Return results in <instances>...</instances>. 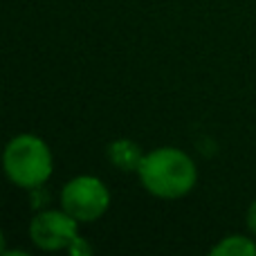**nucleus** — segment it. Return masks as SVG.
Returning <instances> with one entry per match:
<instances>
[{
	"label": "nucleus",
	"instance_id": "1",
	"mask_svg": "<svg viewBox=\"0 0 256 256\" xmlns=\"http://www.w3.org/2000/svg\"><path fill=\"white\" fill-rule=\"evenodd\" d=\"M137 171L146 189L160 198H180L196 184L194 162L176 148H158L144 155Z\"/></svg>",
	"mask_w": 256,
	"mask_h": 256
},
{
	"label": "nucleus",
	"instance_id": "2",
	"mask_svg": "<svg viewBox=\"0 0 256 256\" xmlns=\"http://www.w3.org/2000/svg\"><path fill=\"white\" fill-rule=\"evenodd\" d=\"M4 171L9 180L20 186H38L52 173V155L43 140L34 135H18L4 148Z\"/></svg>",
	"mask_w": 256,
	"mask_h": 256
},
{
	"label": "nucleus",
	"instance_id": "3",
	"mask_svg": "<svg viewBox=\"0 0 256 256\" xmlns=\"http://www.w3.org/2000/svg\"><path fill=\"white\" fill-rule=\"evenodd\" d=\"M61 202H63V212H68L72 218H76L81 222H90L97 220L108 209L110 196H108L106 186L102 184V180L81 176L63 186Z\"/></svg>",
	"mask_w": 256,
	"mask_h": 256
},
{
	"label": "nucleus",
	"instance_id": "4",
	"mask_svg": "<svg viewBox=\"0 0 256 256\" xmlns=\"http://www.w3.org/2000/svg\"><path fill=\"white\" fill-rule=\"evenodd\" d=\"M30 236L40 250H63L76 240V218L68 212H45L30 225Z\"/></svg>",
	"mask_w": 256,
	"mask_h": 256
},
{
	"label": "nucleus",
	"instance_id": "5",
	"mask_svg": "<svg viewBox=\"0 0 256 256\" xmlns=\"http://www.w3.org/2000/svg\"><path fill=\"white\" fill-rule=\"evenodd\" d=\"M108 155H110L112 164L122 171H132V168H140L142 160H144V153L142 148L130 140H120L115 144H110L108 148Z\"/></svg>",
	"mask_w": 256,
	"mask_h": 256
},
{
	"label": "nucleus",
	"instance_id": "6",
	"mask_svg": "<svg viewBox=\"0 0 256 256\" xmlns=\"http://www.w3.org/2000/svg\"><path fill=\"white\" fill-rule=\"evenodd\" d=\"M212 254L214 256H254L256 248L252 240L243 238V236H230L220 245H216L212 250Z\"/></svg>",
	"mask_w": 256,
	"mask_h": 256
},
{
	"label": "nucleus",
	"instance_id": "7",
	"mask_svg": "<svg viewBox=\"0 0 256 256\" xmlns=\"http://www.w3.org/2000/svg\"><path fill=\"white\" fill-rule=\"evenodd\" d=\"M248 227L256 234V202L250 207V212H248Z\"/></svg>",
	"mask_w": 256,
	"mask_h": 256
}]
</instances>
